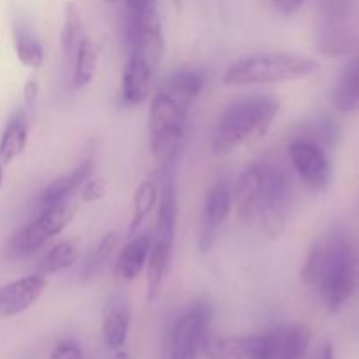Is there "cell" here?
<instances>
[{
    "instance_id": "d590c367",
    "label": "cell",
    "mask_w": 359,
    "mask_h": 359,
    "mask_svg": "<svg viewBox=\"0 0 359 359\" xmlns=\"http://www.w3.org/2000/svg\"><path fill=\"white\" fill-rule=\"evenodd\" d=\"M112 359H130V354H128V351L125 349V347H121V349L114 351V358H112Z\"/></svg>"
},
{
    "instance_id": "4316f807",
    "label": "cell",
    "mask_w": 359,
    "mask_h": 359,
    "mask_svg": "<svg viewBox=\"0 0 359 359\" xmlns=\"http://www.w3.org/2000/svg\"><path fill=\"white\" fill-rule=\"evenodd\" d=\"M118 244H119V237L116 231H109V233H105L104 237H102V241L98 242L97 248L91 251V255L88 256L83 269H81V279H83V283L93 280L95 277L100 276L102 270L107 266L111 256L114 255Z\"/></svg>"
},
{
    "instance_id": "f35d334b",
    "label": "cell",
    "mask_w": 359,
    "mask_h": 359,
    "mask_svg": "<svg viewBox=\"0 0 359 359\" xmlns=\"http://www.w3.org/2000/svg\"><path fill=\"white\" fill-rule=\"evenodd\" d=\"M105 4H116V2H119V0H104Z\"/></svg>"
},
{
    "instance_id": "1f68e13d",
    "label": "cell",
    "mask_w": 359,
    "mask_h": 359,
    "mask_svg": "<svg viewBox=\"0 0 359 359\" xmlns=\"http://www.w3.org/2000/svg\"><path fill=\"white\" fill-rule=\"evenodd\" d=\"M272 4L277 13L283 14L284 18H293L300 13L305 0H272Z\"/></svg>"
},
{
    "instance_id": "83f0119b",
    "label": "cell",
    "mask_w": 359,
    "mask_h": 359,
    "mask_svg": "<svg viewBox=\"0 0 359 359\" xmlns=\"http://www.w3.org/2000/svg\"><path fill=\"white\" fill-rule=\"evenodd\" d=\"M312 332L305 325H290L284 332L283 359H305L311 347Z\"/></svg>"
},
{
    "instance_id": "f546056e",
    "label": "cell",
    "mask_w": 359,
    "mask_h": 359,
    "mask_svg": "<svg viewBox=\"0 0 359 359\" xmlns=\"http://www.w3.org/2000/svg\"><path fill=\"white\" fill-rule=\"evenodd\" d=\"M107 195V181L102 177H90L79 189L81 203L100 202Z\"/></svg>"
},
{
    "instance_id": "3957f363",
    "label": "cell",
    "mask_w": 359,
    "mask_h": 359,
    "mask_svg": "<svg viewBox=\"0 0 359 359\" xmlns=\"http://www.w3.org/2000/svg\"><path fill=\"white\" fill-rule=\"evenodd\" d=\"M319 62L290 53H259L231 63L223 74L224 86H262L305 79L319 72Z\"/></svg>"
},
{
    "instance_id": "74e56055",
    "label": "cell",
    "mask_w": 359,
    "mask_h": 359,
    "mask_svg": "<svg viewBox=\"0 0 359 359\" xmlns=\"http://www.w3.org/2000/svg\"><path fill=\"white\" fill-rule=\"evenodd\" d=\"M4 184V165L0 163V188H2Z\"/></svg>"
},
{
    "instance_id": "603a6c76",
    "label": "cell",
    "mask_w": 359,
    "mask_h": 359,
    "mask_svg": "<svg viewBox=\"0 0 359 359\" xmlns=\"http://www.w3.org/2000/svg\"><path fill=\"white\" fill-rule=\"evenodd\" d=\"M13 42L21 65L34 70L41 69L44 65V48H42L41 41H39L34 32H30L23 25L16 23L13 27Z\"/></svg>"
},
{
    "instance_id": "8fae6325",
    "label": "cell",
    "mask_w": 359,
    "mask_h": 359,
    "mask_svg": "<svg viewBox=\"0 0 359 359\" xmlns=\"http://www.w3.org/2000/svg\"><path fill=\"white\" fill-rule=\"evenodd\" d=\"M266 333L251 337H219L212 332L205 337L202 353L207 359H265Z\"/></svg>"
},
{
    "instance_id": "d6986e66",
    "label": "cell",
    "mask_w": 359,
    "mask_h": 359,
    "mask_svg": "<svg viewBox=\"0 0 359 359\" xmlns=\"http://www.w3.org/2000/svg\"><path fill=\"white\" fill-rule=\"evenodd\" d=\"M205 86V76L200 70H181L174 72L160 84L158 90L165 91L170 98H174L181 107L191 111L196 98Z\"/></svg>"
},
{
    "instance_id": "ffe728a7",
    "label": "cell",
    "mask_w": 359,
    "mask_h": 359,
    "mask_svg": "<svg viewBox=\"0 0 359 359\" xmlns=\"http://www.w3.org/2000/svg\"><path fill=\"white\" fill-rule=\"evenodd\" d=\"M28 144V119L25 111H16L13 118L7 121L4 128L2 137H0V163L6 165L13 163L18 156L23 154Z\"/></svg>"
},
{
    "instance_id": "8d00e7d4",
    "label": "cell",
    "mask_w": 359,
    "mask_h": 359,
    "mask_svg": "<svg viewBox=\"0 0 359 359\" xmlns=\"http://www.w3.org/2000/svg\"><path fill=\"white\" fill-rule=\"evenodd\" d=\"M184 2H186V0H172V4H174V7L177 11H181L182 7H184Z\"/></svg>"
},
{
    "instance_id": "8992f818",
    "label": "cell",
    "mask_w": 359,
    "mask_h": 359,
    "mask_svg": "<svg viewBox=\"0 0 359 359\" xmlns=\"http://www.w3.org/2000/svg\"><path fill=\"white\" fill-rule=\"evenodd\" d=\"M291 202V184L286 172L266 163L262 198L258 205V223L263 233L276 241L284 233Z\"/></svg>"
},
{
    "instance_id": "e575fe53",
    "label": "cell",
    "mask_w": 359,
    "mask_h": 359,
    "mask_svg": "<svg viewBox=\"0 0 359 359\" xmlns=\"http://www.w3.org/2000/svg\"><path fill=\"white\" fill-rule=\"evenodd\" d=\"M312 359H335V349H333L332 342H323Z\"/></svg>"
},
{
    "instance_id": "9c48e42d",
    "label": "cell",
    "mask_w": 359,
    "mask_h": 359,
    "mask_svg": "<svg viewBox=\"0 0 359 359\" xmlns=\"http://www.w3.org/2000/svg\"><path fill=\"white\" fill-rule=\"evenodd\" d=\"M233 209V189L226 177L217 179L207 191L203 200L202 216L198 223V251L202 255L212 251L219 241L221 228L224 226Z\"/></svg>"
},
{
    "instance_id": "f1b7e54d",
    "label": "cell",
    "mask_w": 359,
    "mask_h": 359,
    "mask_svg": "<svg viewBox=\"0 0 359 359\" xmlns=\"http://www.w3.org/2000/svg\"><path fill=\"white\" fill-rule=\"evenodd\" d=\"M302 137H307V139L314 140L316 144L323 147V149H332L337 146L340 139V128L335 121L332 119H321V121L314 123L311 128V132L305 133Z\"/></svg>"
},
{
    "instance_id": "5bb4252c",
    "label": "cell",
    "mask_w": 359,
    "mask_h": 359,
    "mask_svg": "<svg viewBox=\"0 0 359 359\" xmlns=\"http://www.w3.org/2000/svg\"><path fill=\"white\" fill-rule=\"evenodd\" d=\"M132 326V307L123 297H112L102 312V337L107 349L118 351L126 346Z\"/></svg>"
},
{
    "instance_id": "44dd1931",
    "label": "cell",
    "mask_w": 359,
    "mask_h": 359,
    "mask_svg": "<svg viewBox=\"0 0 359 359\" xmlns=\"http://www.w3.org/2000/svg\"><path fill=\"white\" fill-rule=\"evenodd\" d=\"M332 102L340 112H359V56L351 60L337 81L332 93Z\"/></svg>"
},
{
    "instance_id": "4fadbf2b",
    "label": "cell",
    "mask_w": 359,
    "mask_h": 359,
    "mask_svg": "<svg viewBox=\"0 0 359 359\" xmlns=\"http://www.w3.org/2000/svg\"><path fill=\"white\" fill-rule=\"evenodd\" d=\"M156 67L137 55H128L125 70L121 76L119 98L126 107H137L149 100L151 86Z\"/></svg>"
},
{
    "instance_id": "e0dca14e",
    "label": "cell",
    "mask_w": 359,
    "mask_h": 359,
    "mask_svg": "<svg viewBox=\"0 0 359 359\" xmlns=\"http://www.w3.org/2000/svg\"><path fill=\"white\" fill-rule=\"evenodd\" d=\"M172 249L174 242L165 238L153 237L149 258L146 263V300L147 304H154L160 298L161 287L167 279L168 269L172 262Z\"/></svg>"
},
{
    "instance_id": "484cf974",
    "label": "cell",
    "mask_w": 359,
    "mask_h": 359,
    "mask_svg": "<svg viewBox=\"0 0 359 359\" xmlns=\"http://www.w3.org/2000/svg\"><path fill=\"white\" fill-rule=\"evenodd\" d=\"M84 39V23L83 14L79 7L74 2H69L65 6V14H63L62 32H60V46L62 53L67 58H74L77 46Z\"/></svg>"
},
{
    "instance_id": "7c38bea8",
    "label": "cell",
    "mask_w": 359,
    "mask_h": 359,
    "mask_svg": "<svg viewBox=\"0 0 359 359\" xmlns=\"http://www.w3.org/2000/svg\"><path fill=\"white\" fill-rule=\"evenodd\" d=\"M46 287L48 277L39 272L0 286V319L23 314L44 294Z\"/></svg>"
},
{
    "instance_id": "5b68a950",
    "label": "cell",
    "mask_w": 359,
    "mask_h": 359,
    "mask_svg": "<svg viewBox=\"0 0 359 359\" xmlns=\"http://www.w3.org/2000/svg\"><path fill=\"white\" fill-rule=\"evenodd\" d=\"M77 205L79 202L74 196V198L63 200L55 205L42 207L41 214L30 224L13 235L11 252L16 256H32L41 251L46 244L58 237L72 223L74 216L79 209Z\"/></svg>"
},
{
    "instance_id": "2e32d148",
    "label": "cell",
    "mask_w": 359,
    "mask_h": 359,
    "mask_svg": "<svg viewBox=\"0 0 359 359\" xmlns=\"http://www.w3.org/2000/svg\"><path fill=\"white\" fill-rule=\"evenodd\" d=\"M153 237L147 233H137L130 238L128 244L119 252L114 263V277L123 283H132L146 269L149 258Z\"/></svg>"
},
{
    "instance_id": "7402d4cb",
    "label": "cell",
    "mask_w": 359,
    "mask_h": 359,
    "mask_svg": "<svg viewBox=\"0 0 359 359\" xmlns=\"http://www.w3.org/2000/svg\"><path fill=\"white\" fill-rule=\"evenodd\" d=\"M158 196H160V179H158V174H154L151 177L144 179L139 188L135 189L132 203V219H130L128 228L130 237L139 233L144 221L149 217L154 207L158 205Z\"/></svg>"
},
{
    "instance_id": "d4e9b609",
    "label": "cell",
    "mask_w": 359,
    "mask_h": 359,
    "mask_svg": "<svg viewBox=\"0 0 359 359\" xmlns=\"http://www.w3.org/2000/svg\"><path fill=\"white\" fill-rule=\"evenodd\" d=\"M77 259H79L77 245L70 241H62L48 249V252L42 256L37 265V272L42 276H55V273L70 269Z\"/></svg>"
},
{
    "instance_id": "6da1fadb",
    "label": "cell",
    "mask_w": 359,
    "mask_h": 359,
    "mask_svg": "<svg viewBox=\"0 0 359 359\" xmlns=\"http://www.w3.org/2000/svg\"><path fill=\"white\" fill-rule=\"evenodd\" d=\"M302 283L314 287L328 312L337 314L356 290V256L344 237H328L316 242L302 266Z\"/></svg>"
},
{
    "instance_id": "52a82bcc",
    "label": "cell",
    "mask_w": 359,
    "mask_h": 359,
    "mask_svg": "<svg viewBox=\"0 0 359 359\" xmlns=\"http://www.w3.org/2000/svg\"><path fill=\"white\" fill-rule=\"evenodd\" d=\"M212 304L198 298L175 323L170 337V359H196L212 325Z\"/></svg>"
},
{
    "instance_id": "7a4b0ae2",
    "label": "cell",
    "mask_w": 359,
    "mask_h": 359,
    "mask_svg": "<svg viewBox=\"0 0 359 359\" xmlns=\"http://www.w3.org/2000/svg\"><path fill=\"white\" fill-rule=\"evenodd\" d=\"M280 111V100L273 95L252 93L224 109L212 133L214 153H231L248 140L265 135Z\"/></svg>"
},
{
    "instance_id": "836d02e7",
    "label": "cell",
    "mask_w": 359,
    "mask_h": 359,
    "mask_svg": "<svg viewBox=\"0 0 359 359\" xmlns=\"http://www.w3.org/2000/svg\"><path fill=\"white\" fill-rule=\"evenodd\" d=\"M128 11H144L158 7V0H125Z\"/></svg>"
},
{
    "instance_id": "ba28073f",
    "label": "cell",
    "mask_w": 359,
    "mask_h": 359,
    "mask_svg": "<svg viewBox=\"0 0 359 359\" xmlns=\"http://www.w3.org/2000/svg\"><path fill=\"white\" fill-rule=\"evenodd\" d=\"M126 44L128 55L140 56L158 69L165 51L158 7L144 11L126 9Z\"/></svg>"
},
{
    "instance_id": "9a60e30c",
    "label": "cell",
    "mask_w": 359,
    "mask_h": 359,
    "mask_svg": "<svg viewBox=\"0 0 359 359\" xmlns=\"http://www.w3.org/2000/svg\"><path fill=\"white\" fill-rule=\"evenodd\" d=\"M156 174L158 179H160V196H158V221L154 237L174 242L179 216L177 186H175L174 168L165 172L156 170Z\"/></svg>"
},
{
    "instance_id": "cb8c5ba5",
    "label": "cell",
    "mask_w": 359,
    "mask_h": 359,
    "mask_svg": "<svg viewBox=\"0 0 359 359\" xmlns=\"http://www.w3.org/2000/svg\"><path fill=\"white\" fill-rule=\"evenodd\" d=\"M98 65V49L90 37H84L74 55L72 88L83 90L93 81Z\"/></svg>"
},
{
    "instance_id": "4dcf8cb0",
    "label": "cell",
    "mask_w": 359,
    "mask_h": 359,
    "mask_svg": "<svg viewBox=\"0 0 359 359\" xmlns=\"http://www.w3.org/2000/svg\"><path fill=\"white\" fill-rule=\"evenodd\" d=\"M49 359H83V349L74 340H62L51 351Z\"/></svg>"
},
{
    "instance_id": "277c9868",
    "label": "cell",
    "mask_w": 359,
    "mask_h": 359,
    "mask_svg": "<svg viewBox=\"0 0 359 359\" xmlns=\"http://www.w3.org/2000/svg\"><path fill=\"white\" fill-rule=\"evenodd\" d=\"M189 111L168 97L165 91L158 90L151 100L149 111V137L151 153L158 161V170H172L181 153L184 128Z\"/></svg>"
},
{
    "instance_id": "ac0fdd59",
    "label": "cell",
    "mask_w": 359,
    "mask_h": 359,
    "mask_svg": "<svg viewBox=\"0 0 359 359\" xmlns=\"http://www.w3.org/2000/svg\"><path fill=\"white\" fill-rule=\"evenodd\" d=\"M95 165L91 160L83 161L81 165H77L72 172L69 174H63L60 177L53 179V182H49L46 186V189L41 195V205H55V203L63 202V200L74 198V196L79 193L81 186L88 181L90 177H93Z\"/></svg>"
},
{
    "instance_id": "d6a6232c",
    "label": "cell",
    "mask_w": 359,
    "mask_h": 359,
    "mask_svg": "<svg viewBox=\"0 0 359 359\" xmlns=\"http://www.w3.org/2000/svg\"><path fill=\"white\" fill-rule=\"evenodd\" d=\"M39 97V83L35 79H30L23 86V100L27 105H32Z\"/></svg>"
},
{
    "instance_id": "30bf717a",
    "label": "cell",
    "mask_w": 359,
    "mask_h": 359,
    "mask_svg": "<svg viewBox=\"0 0 359 359\" xmlns=\"http://www.w3.org/2000/svg\"><path fill=\"white\" fill-rule=\"evenodd\" d=\"M290 161L298 179L312 191H325L332 181V161L328 151L307 137H297L291 140Z\"/></svg>"
}]
</instances>
